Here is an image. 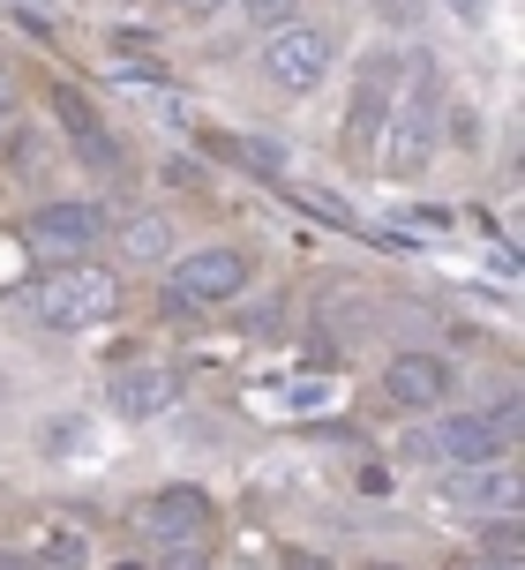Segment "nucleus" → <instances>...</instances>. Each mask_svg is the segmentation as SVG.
<instances>
[{"label":"nucleus","instance_id":"obj_1","mask_svg":"<svg viewBox=\"0 0 525 570\" xmlns=\"http://www.w3.org/2000/svg\"><path fill=\"white\" fill-rule=\"evenodd\" d=\"M398 83H406V90H398V120H390L383 173L413 180V173L436 158V128H443V68H436V53H413Z\"/></svg>","mask_w":525,"mask_h":570},{"label":"nucleus","instance_id":"obj_2","mask_svg":"<svg viewBox=\"0 0 525 570\" xmlns=\"http://www.w3.org/2000/svg\"><path fill=\"white\" fill-rule=\"evenodd\" d=\"M518 443V399H496L488 413H450L428 428V458H458V465H496Z\"/></svg>","mask_w":525,"mask_h":570},{"label":"nucleus","instance_id":"obj_3","mask_svg":"<svg viewBox=\"0 0 525 570\" xmlns=\"http://www.w3.org/2000/svg\"><path fill=\"white\" fill-rule=\"evenodd\" d=\"M120 301L113 271H53V278L30 293V308L38 323H53V331H90V323H106Z\"/></svg>","mask_w":525,"mask_h":570},{"label":"nucleus","instance_id":"obj_4","mask_svg":"<svg viewBox=\"0 0 525 570\" xmlns=\"http://www.w3.org/2000/svg\"><path fill=\"white\" fill-rule=\"evenodd\" d=\"M330 60H338L330 30H316V23H278V30H270V46H262V76L300 98V90H316L323 76H330Z\"/></svg>","mask_w":525,"mask_h":570},{"label":"nucleus","instance_id":"obj_5","mask_svg":"<svg viewBox=\"0 0 525 570\" xmlns=\"http://www.w3.org/2000/svg\"><path fill=\"white\" fill-rule=\"evenodd\" d=\"M398 76H406V60L398 53H368L360 60V76H353V106H346V150L353 158H368L383 142V120H390V98H398Z\"/></svg>","mask_w":525,"mask_h":570},{"label":"nucleus","instance_id":"obj_6","mask_svg":"<svg viewBox=\"0 0 525 570\" xmlns=\"http://www.w3.org/2000/svg\"><path fill=\"white\" fill-rule=\"evenodd\" d=\"M240 285H248V256L240 248H196V256L174 263L166 308H218V301H234Z\"/></svg>","mask_w":525,"mask_h":570},{"label":"nucleus","instance_id":"obj_7","mask_svg":"<svg viewBox=\"0 0 525 570\" xmlns=\"http://www.w3.org/2000/svg\"><path fill=\"white\" fill-rule=\"evenodd\" d=\"M23 240L53 263H76L106 240V210H98V203H46V210L23 218Z\"/></svg>","mask_w":525,"mask_h":570},{"label":"nucleus","instance_id":"obj_8","mask_svg":"<svg viewBox=\"0 0 525 570\" xmlns=\"http://www.w3.org/2000/svg\"><path fill=\"white\" fill-rule=\"evenodd\" d=\"M136 533L150 548H174V541H210V495L204 488H158L136 503Z\"/></svg>","mask_w":525,"mask_h":570},{"label":"nucleus","instance_id":"obj_9","mask_svg":"<svg viewBox=\"0 0 525 570\" xmlns=\"http://www.w3.org/2000/svg\"><path fill=\"white\" fill-rule=\"evenodd\" d=\"M443 503H450V511H473V518H518V473H511V458L450 473V481H443Z\"/></svg>","mask_w":525,"mask_h":570},{"label":"nucleus","instance_id":"obj_10","mask_svg":"<svg viewBox=\"0 0 525 570\" xmlns=\"http://www.w3.org/2000/svg\"><path fill=\"white\" fill-rule=\"evenodd\" d=\"M383 391L406 405V413H428V405H443L450 391H458V375H450L443 353H398V361L383 368Z\"/></svg>","mask_w":525,"mask_h":570},{"label":"nucleus","instance_id":"obj_11","mask_svg":"<svg viewBox=\"0 0 525 570\" xmlns=\"http://www.w3.org/2000/svg\"><path fill=\"white\" fill-rule=\"evenodd\" d=\"M53 114H60V128H68V142H76V158H83V166H98V173H113V166H120V142H113V128H106V114L90 106L83 90L53 83Z\"/></svg>","mask_w":525,"mask_h":570},{"label":"nucleus","instance_id":"obj_12","mask_svg":"<svg viewBox=\"0 0 525 570\" xmlns=\"http://www.w3.org/2000/svg\"><path fill=\"white\" fill-rule=\"evenodd\" d=\"M174 368L166 361H128V368L113 375V413L120 421H158L166 405H174Z\"/></svg>","mask_w":525,"mask_h":570},{"label":"nucleus","instance_id":"obj_13","mask_svg":"<svg viewBox=\"0 0 525 570\" xmlns=\"http://www.w3.org/2000/svg\"><path fill=\"white\" fill-rule=\"evenodd\" d=\"M120 256H136V263L174 256V218H166V210H150V218H136V226L120 233Z\"/></svg>","mask_w":525,"mask_h":570},{"label":"nucleus","instance_id":"obj_14","mask_svg":"<svg viewBox=\"0 0 525 570\" xmlns=\"http://www.w3.org/2000/svg\"><path fill=\"white\" fill-rule=\"evenodd\" d=\"M226 150H234L240 166L270 173V180H278V173H286V158H278V142H262V136H240V142H226Z\"/></svg>","mask_w":525,"mask_h":570},{"label":"nucleus","instance_id":"obj_15","mask_svg":"<svg viewBox=\"0 0 525 570\" xmlns=\"http://www.w3.org/2000/svg\"><path fill=\"white\" fill-rule=\"evenodd\" d=\"M150 570H210V541H174V548H158V563Z\"/></svg>","mask_w":525,"mask_h":570},{"label":"nucleus","instance_id":"obj_16","mask_svg":"<svg viewBox=\"0 0 525 570\" xmlns=\"http://www.w3.org/2000/svg\"><path fill=\"white\" fill-rule=\"evenodd\" d=\"M38 556H46L53 570H83V541H76V533H53V541L38 548Z\"/></svg>","mask_w":525,"mask_h":570},{"label":"nucleus","instance_id":"obj_17","mask_svg":"<svg viewBox=\"0 0 525 570\" xmlns=\"http://www.w3.org/2000/svg\"><path fill=\"white\" fill-rule=\"evenodd\" d=\"M240 8H248V23H256V30L293 23V0H240Z\"/></svg>","mask_w":525,"mask_h":570},{"label":"nucleus","instance_id":"obj_18","mask_svg":"<svg viewBox=\"0 0 525 570\" xmlns=\"http://www.w3.org/2000/svg\"><path fill=\"white\" fill-rule=\"evenodd\" d=\"M46 443H83V421H46Z\"/></svg>","mask_w":525,"mask_h":570},{"label":"nucleus","instance_id":"obj_19","mask_svg":"<svg viewBox=\"0 0 525 570\" xmlns=\"http://www.w3.org/2000/svg\"><path fill=\"white\" fill-rule=\"evenodd\" d=\"M0 570H53V563H46V556H8V548H0Z\"/></svg>","mask_w":525,"mask_h":570},{"label":"nucleus","instance_id":"obj_20","mask_svg":"<svg viewBox=\"0 0 525 570\" xmlns=\"http://www.w3.org/2000/svg\"><path fill=\"white\" fill-rule=\"evenodd\" d=\"M286 570H330L323 556H286Z\"/></svg>","mask_w":525,"mask_h":570},{"label":"nucleus","instance_id":"obj_21","mask_svg":"<svg viewBox=\"0 0 525 570\" xmlns=\"http://www.w3.org/2000/svg\"><path fill=\"white\" fill-rule=\"evenodd\" d=\"M8 128H16V114H8V90H0V142H8Z\"/></svg>","mask_w":525,"mask_h":570},{"label":"nucleus","instance_id":"obj_22","mask_svg":"<svg viewBox=\"0 0 525 570\" xmlns=\"http://www.w3.org/2000/svg\"><path fill=\"white\" fill-rule=\"evenodd\" d=\"M180 8H188V16H210V8H218V0H180Z\"/></svg>","mask_w":525,"mask_h":570},{"label":"nucleus","instance_id":"obj_23","mask_svg":"<svg viewBox=\"0 0 525 570\" xmlns=\"http://www.w3.org/2000/svg\"><path fill=\"white\" fill-rule=\"evenodd\" d=\"M450 8H458V16H481V0H450Z\"/></svg>","mask_w":525,"mask_h":570},{"label":"nucleus","instance_id":"obj_24","mask_svg":"<svg viewBox=\"0 0 525 570\" xmlns=\"http://www.w3.org/2000/svg\"><path fill=\"white\" fill-rule=\"evenodd\" d=\"M234 570H256V563H234Z\"/></svg>","mask_w":525,"mask_h":570}]
</instances>
